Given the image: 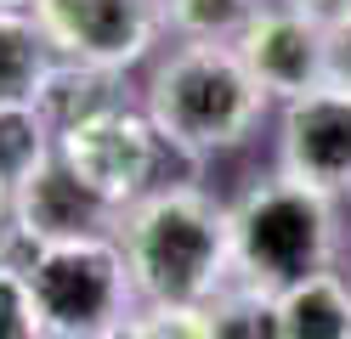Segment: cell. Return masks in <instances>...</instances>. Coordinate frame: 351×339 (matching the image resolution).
I'll return each instance as SVG.
<instances>
[{
  "label": "cell",
  "mask_w": 351,
  "mask_h": 339,
  "mask_svg": "<svg viewBox=\"0 0 351 339\" xmlns=\"http://www.w3.org/2000/svg\"><path fill=\"white\" fill-rule=\"evenodd\" d=\"M283 339H351V283L340 271H312L278 294Z\"/></svg>",
  "instance_id": "8fae6325"
},
{
  "label": "cell",
  "mask_w": 351,
  "mask_h": 339,
  "mask_svg": "<svg viewBox=\"0 0 351 339\" xmlns=\"http://www.w3.org/2000/svg\"><path fill=\"white\" fill-rule=\"evenodd\" d=\"M278 175L312 192H351V85L328 79L306 97L283 102L278 119Z\"/></svg>",
  "instance_id": "52a82bcc"
},
{
  "label": "cell",
  "mask_w": 351,
  "mask_h": 339,
  "mask_svg": "<svg viewBox=\"0 0 351 339\" xmlns=\"http://www.w3.org/2000/svg\"><path fill=\"white\" fill-rule=\"evenodd\" d=\"M17 226L23 238L40 243H62V238H91V232H114L119 210L102 203L85 181L62 164V153H51L23 187H17Z\"/></svg>",
  "instance_id": "9c48e42d"
},
{
  "label": "cell",
  "mask_w": 351,
  "mask_h": 339,
  "mask_svg": "<svg viewBox=\"0 0 351 339\" xmlns=\"http://www.w3.org/2000/svg\"><path fill=\"white\" fill-rule=\"evenodd\" d=\"M328 79L351 85V12L340 23H328Z\"/></svg>",
  "instance_id": "ac0fdd59"
},
{
  "label": "cell",
  "mask_w": 351,
  "mask_h": 339,
  "mask_svg": "<svg viewBox=\"0 0 351 339\" xmlns=\"http://www.w3.org/2000/svg\"><path fill=\"white\" fill-rule=\"evenodd\" d=\"M267 90L244 68L238 45L221 40H182L159 57L147 79L142 113L153 119L159 142L182 158H215L238 147L267 113Z\"/></svg>",
  "instance_id": "7a4b0ae2"
},
{
  "label": "cell",
  "mask_w": 351,
  "mask_h": 339,
  "mask_svg": "<svg viewBox=\"0 0 351 339\" xmlns=\"http://www.w3.org/2000/svg\"><path fill=\"white\" fill-rule=\"evenodd\" d=\"M34 108L46 113V125L62 136L80 119H97V113H108V108H125V90H119V74H108V68L57 57L46 68V79H40V90H34Z\"/></svg>",
  "instance_id": "30bf717a"
},
{
  "label": "cell",
  "mask_w": 351,
  "mask_h": 339,
  "mask_svg": "<svg viewBox=\"0 0 351 339\" xmlns=\"http://www.w3.org/2000/svg\"><path fill=\"white\" fill-rule=\"evenodd\" d=\"M46 45L108 74L136 68L165 34V0H34Z\"/></svg>",
  "instance_id": "5b68a950"
},
{
  "label": "cell",
  "mask_w": 351,
  "mask_h": 339,
  "mask_svg": "<svg viewBox=\"0 0 351 339\" xmlns=\"http://www.w3.org/2000/svg\"><path fill=\"white\" fill-rule=\"evenodd\" d=\"M0 12H34V0H0Z\"/></svg>",
  "instance_id": "ffe728a7"
},
{
  "label": "cell",
  "mask_w": 351,
  "mask_h": 339,
  "mask_svg": "<svg viewBox=\"0 0 351 339\" xmlns=\"http://www.w3.org/2000/svg\"><path fill=\"white\" fill-rule=\"evenodd\" d=\"M289 6H300V12H312L317 23H340V17L351 12V0H289Z\"/></svg>",
  "instance_id": "d6986e66"
},
{
  "label": "cell",
  "mask_w": 351,
  "mask_h": 339,
  "mask_svg": "<svg viewBox=\"0 0 351 339\" xmlns=\"http://www.w3.org/2000/svg\"><path fill=\"white\" fill-rule=\"evenodd\" d=\"M23 277H29L34 316L46 339H108L142 305L114 232L40 243L23 266Z\"/></svg>",
  "instance_id": "277c9868"
},
{
  "label": "cell",
  "mask_w": 351,
  "mask_h": 339,
  "mask_svg": "<svg viewBox=\"0 0 351 339\" xmlns=\"http://www.w3.org/2000/svg\"><path fill=\"white\" fill-rule=\"evenodd\" d=\"M232 45L272 102H295L306 90L328 85V23H317L312 12L289 6V0L261 6Z\"/></svg>",
  "instance_id": "ba28073f"
},
{
  "label": "cell",
  "mask_w": 351,
  "mask_h": 339,
  "mask_svg": "<svg viewBox=\"0 0 351 339\" xmlns=\"http://www.w3.org/2000/svg\"><path fill=\"white\" fill-rule=\"evenodd\" d=\"M255 12H261V0H165V29H176V40H221V45H232L250 29Z\"/></svg>",
  "instance_id": "9a60e30c"
},
{
  "label": "cell",
  "mask_w": 351,
  "mask_h": 339,
  "mask_svg": "<svg viewBox=\"0 0 351 339\" xmlns=\"http://www.w3.org/2000/svg\"><path fill=\"white\" fill-rule=\"evenodd\" d=\"M114 238L142 305H210L238 283L232 210L199 187H153L119 210Z\"/></svg>",
  "instance_id": "6da1fadb"
},
{
  "label": "cell",
  "mask_w": 351,
  "mask_h": 339,
  "mask_svg": "<svg viewBox=\"0 0 351 339\" xmlns=\"http://www.w3.org/2000/svg\"><path fill=\"white\" fill-rule=\"evenodd\" d=\"M119 339H210V305H136Z\"/></svg>",
  "instance_id": "2e32d148"
},
{
  "label": "cell",
  "mask_w": 351,
  "mask_h": 339,
  "mask_svg": "<svg viewBox=\"0 0 351 339\" xmlns=\"http://www.w3.org/2000/svg\"><path fill=\"white\" fill-rule=\"evenodd\" d=\"M57 51L46 45L34 12H0V102H34Z\"/></svg>",
  "instance_id": "7c38bea8"
},
{
  "label": "cell",
  "mask_w": 351,
  "mask_h": 339,
  "mask_svg": "<svg viewBox=\"0 0 351 339\" xmlns=\"http://www.w3.org/2000/svg\"><path fill=\"white\" fill-rule=\"evenodd\" d=\"M0 339H46L23 266H0Z\"/></svg>",
  "instance_id": "e0dca14e"
},
{
  "label": "cell",
  "mask_w": 351,
  "mask_h": 339,
  "mask_svg": "<svg viewBox=\"0 0 351 339\" xmlns=\"http://www.w3.org/2000/svg\"><path fill=\"white\" fill-rule=\"evenodd\" d=\"M57 153L85 187L114 210H130L136 198L153 192V170H159V130L136 108H108L97 119H80L57 136Z\"/></svg>",
  "instance_id": "8992f818"
},
{
  "label": "cell",
  "mask_w": 351,
  "mask_h": 339,
  "mask_svg": "<svg viewBox=\"0 0 351 339\" xmlns=\"http://www.w3.org/2000/svg\"><path fill=\"white\" fill-rule=\"evenodd\" d=\"M335 255V198L289 175H272L232 203V260L255 288H295L312 271H328Z\"/></svg>",
  "instance_id": "3957f363"
},
{
  "label": "cell",
  "mask_w": 351,
  "mask_h": 339,
  "mask_svg": "<svg viewBox=\"0 0 351 339\" xmlns=\"http://www.w3.org/2000/svg\"><path fill=\"white\" fill-rule=\"evenodd\" d=\"M210 339H283L278 328V294L238 277L210 300Z\"/></svg>",
  "instance_id": "5bb4252c"
},
{
  "label": "cell",
  "mask_w": 351,
  "mask_h": 339,
  "mask_svg": "<svg viewBox=\"0 0 351 339\" xmlns=\"http://www.w3.org/2000/svg\"><path fill=\"white\" fill-rule=\"evenodd\" d=\"M57 153V130L34 102H0V181L23 187V181Z\"/></svg>",
  "instance_id": "4fadbf2b"
}]
</instances>
